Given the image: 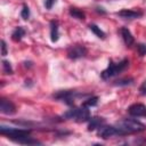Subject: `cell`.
Here are the masks:
<instances>
[{"label": "cell", "mask_w": 146, "mask_h": 146, "mask_svg": "<svg viewBox=\"0 0 146 146\" xmlns=\"http://www.w3.org/2000/svg\"><path fill=\"white\" fill-rule=\"evenodd\" d=\"M0 133L8 136L10 139H13L14 141L19 143V144H25V145L26 144L27 145L40 144L38 140H34V139H32V137H30V130H26V129H18V128L6 127V125L1 124Z\"/></svg>", "instance_id": "1"}, {"label": "cell", "mask_w": 146, "mask_h": 146, "mask_svg": "<svg viewBox=\"0 0 146 146\" xmlns=\"http://www.w3.org/2000/svg\"><path fill=\"white\" fill-rule=\"evenodd\" d=\"M115 127L117 128L119 132H120V136H123V135H128V133H133V132H140V131H144L146 129V125L137 120H133V119H124V120H121L119 121Z\"/></svg>", "instance_id": "2"}, {"label": "cell", "mask_w": 146, "mask_h": 146, "mask_svg": "<svg viewBox=\"0 0 146 146\" xmlns=\"http://www.w3.org/2000/svg\"><path fill=\"white\" fill-rule=\"evenodd\" d=\"M128 65H129V60L125 58L119 63H113L112 60H110L108 66L102 72V78L104 80H108L110 78H113V76L120 74L122 71H124Z\"/></svg>", "instance_id": "3"}, {"label": "cell", "mask_w": 146, "mask_h": 146, "mask_svg": "<svg viewBox=\"0 0 146 146\" xmlns=\"http://www.w3.org/2000/svg\"><path fill=\"white\" fill-rule=\"evenodd\" d=\"M63 116L66 119H73L78 122H86V121H89L91 117L88 106H84V105H82L81 107H76L67 111Z\"/></svg>", "instance_id": "4"}, {"label": "cell", "mask_w": 146, "mask_h": 146, "mask_svg": "<svg viewBox=\"0 0 146 146\" xmlns=\"http://www.w3.org/2000/svg\"><path fill=\"white\" fill-rule=\"evenodd\" d=\"M86 55H87V49L81 44H74L70 47L67 50V57L71 59H79L84 57Z\"/></svg>", "instance_id": "5"}, {"label": "cell", "mask_w": 146, "mask_h": 146, "mask_svg": "<svg viewBox=\"0 0 146 146\" xmlns=\"http://www.w3.org/2000/svg\"><path fill=\"white\" fill-rule=\"evenodd\" d=\"M98 135L102 138L107 139V138L113 137V136H120V132H119V130L115 125H105V124H103L100 128H98Z\"/></svg>", "instance_id": "6"}, {"label": "cell", "mask_w": 146, "mask_h": 146, "mask_svg": "<svg viewBox=\"0 0 146 146\" xmlns=\"http://www.w3.org/2000/svg\"><path fill=\"white\" fill-rule=\"evenodd\" d=\"M79 96L75 91H72V90H65V91H59L57 92L56 95H54L55 98L59 99V100H63L65 102L66 104L68 105H72L73 104V100L75 99V97Z\"/></svg>", "instance_id": "7"}, {"label": "cell", "mask_w": 146, "mask_h": 146, "mask_svg": "<svg viewBox=\"0 0 146 146\" xmlns=\"http://www.w3.org/2000/svg\"><path fill=\"white\" fill-rule=\"evenodd\" d=\"M128 113L135 117H140V116L146 117V106L144 104H140V103L132 104L131 106H129Z\"/></svg>", "instance_id": "8"}, {"label": "cell", "mask_w": 146, "mask_h": 146, "mask_svg": "<svg viewBox=\"0 0 146 146\" xmlns=\"http://www.w3.org/2000/svg\"><path fill=\"white\" fill-rule=\"evenodd\" d=\"M0 112L2 114L11 115L16 112V106L14 105V103L11 100L1 98V100H0Z\"/></svg>", "instance_id": "9"}, {"label": "cell", "mask_w": 146, "mask_h": 146, "mask_svg": "<svg viewBox=\"0 0 146 146\" xmlns=\"http://www.w3.org/2000/svg\"><path fill=\"white\" fill-rule=\"evenodd\" d=\"M116 15H119L120 17L124 18V19H135L138 17L143 16V13L139 10H132V9H122L120 11L116 13Z\"/></svg>", "instance_id": "10"}, {"label": "cell", "mask_w": 146, "mask_h": 146, "mask_svg": "<svg viewBox=\"0 0 146 146\" xmlns=\"http://www.w3.org/2000/svg\"><path fill=\"white\" fill-rule=\"evenodd\" d=\"M120 32H121V35H122V39H123L124 43H125L127 46H132L133 42H135V39H133L131 32H130L127 27H121Z\"/></svg>", "instance_id": "11"}, {"label": "cell", "mask_w": 146, "mask_h": 146, "mask_svg": "<svg viewBox=\"0 0 146 146\" xmlns=\"http://www.w3.org/2000/svg\"><path fill=\"white\" fill-rule=\"evenodd\" d=\"M104 123H105V120H104L103 117H98V116L90 117V120H89V125H88V130L91 131V130L98 129V128H100Z\"/></svg>", "instance_id": "12"}, {"label": "cell", "mask_w": 146, "mask_h": 146, "mask_svg": "<svg viewBox=\"0 0 146 146\" xmlns=\"http://www.w3.org/2000/svg\"><path fill=\"white\" fill-rule=\"evenodd\" d=\"M59 38V31H58V22L51 21L50 22V39L52 42H56Z\"/></svg>", "instance_id": "13"}, {"label": "cell", "mask_w": 146, "mask_h": 146, "mask_svg": "<svg viewBox=\"0 0 146 146\" xmlns=\"http://www.w3.org/2000/svg\"><path fill=\"white\" fill-rule=\"evenodd\" d=\"M24 35H25V30L22 26H18V27H16L14 30V32L11 34V39L14 41H21Z\"/></svg>", "instance_id": "14"}, {"label": "cell", "mask_w": 146, "mask_h": 146, "mask_svg": "<svg viewBox=\"0 0 146 146\" xmlns=\"http://www.w3.org/2000/svg\"><path fill=\"white\" fill-rule=\"evenodd\" d=\"M70 15L73 17V18H76V19H80V21H83L86 15L82 10L78 9V8H70Z\"/></svg>", "instance_id": "15"}, {"label": "cell", "mask_w": 146, "mask_h": 146, "mask_svg": "<svg viewBox=\"0 0 146 146\" xmlns=\"http://www.w3.org/2000/svg\"><path fill=\"white\" fill-rule=\"evenodd\" d=\"M89 29H90V31H91L94 34H96L98 38L104 39V38L106 36L105 32H104L103 30H100V27H98L96 24H90V25H89Z\"/></svg>", "instance_id": "16"}, {"label": "cell", "mask_w": 146, "mask_h": 146, "mask_svg": "<svg viewBox=\"0 0 146 146\" xmlns=\"http://www.w3.org/2000/svg\"><path fill=\"white\" fill-rule=\"evenodd\" d=\"M97 103H98V97H97V96H91L90 98L86 99V100L83 102V104H82V105L90 107V106H96V105H97Z\"/></svg>", "instance_id": "17"}, {"label": "cell", "mask_w": 146, "mask_h": 146, "mask_svg": "<svg viewBox=\"0 0 146 146\" xmlns=\"http://www.w3.org/2000/svg\"><path fill=\"white\" fill-rule=\"evenodd\" d=\"M2 70L6 74H11L13 73V68H11V65L8 60H2Z\"/></svg>", "instance_id": "18"}, {"label": "cell", "mask_w": 146, "mask_h": 146, "mask_svg": "<svg viewBox=\"0 0 146 146\" xmlns=\"http://www.w3.org/2000/svg\"><path fill=\"white\" fill-rule=\"evenodd\" d=\"M21 16H22L23 19H29V17H30V9H29V7L26 5L23 6V9L21 11Z\"/></svg>", "instance_id": "19"}, {"label": "cell", "mask_w": 146, "mask_h": 146, "mask_svg": "<svg viewBox=\"0 0 146 146\" xmlns=\"http://www.w3.org/2000/svg\"><path fill=\"white\" fill-rule=\"evenodd\" d=\"M137 51L139 54V56H145L146 55V44L144 43H138L137 44Z\"/></svg>", "instance_id": "20"}, {"label": "cell", "mask_w": 146, "mask_h": 146, "mask_svg": "<svg viewBox=\"0 0 146 146\" xmlns=\"http://www.w3.org/2000/svg\"><path fill=\"white\" fill-rule=\"evenodd\" d=\"M1 55L2 56H6L7 55V44H6L5 40L1 41Z\"/></svg>", "instance_id": "21"}, {"label": "cell", "mask_w": 146, "mask_h": 146, "mask_svg": "<svg viewBox=\"0 0 146 146\" xmlns=\"http://www.w3.org/2000/svg\"><path fill=\"white\" fill-rule=\"evenodd\" d=\"M132 81H133L132 79H124V80H120V81H116L117 83H115V84H119V86H121V84H130Z\"/></svg>", "instance_id": "22"}, {"label": "cell", "mask_w": 146, "mask_h": 146, "mask_svg": "<svg viewBox=\"0 0 146 146\" xmlns=\"http://www.w3.org/2000/svg\"><path fill=\"white\" fill-rule=\"evenodd\" d=\"M55 2H56V0H46L44 1V6H46L47 9H51Z\"/></svg>", "instance_id": "23"}, {"label": "cell", "mask_w": 146, "mask_h": 146, "mask_svg": "<svg viewBox=\"0 0 146 146\" xmlns=\"http://www.w3.org/2000/svg\"><path fill=\"white\" fill-rule=\"evenodd\" d=\"M140 91H141V94H143V95H146V82H145V83L141 86Z\"/></svg>", "instance_id": "24"}]
</instances>
